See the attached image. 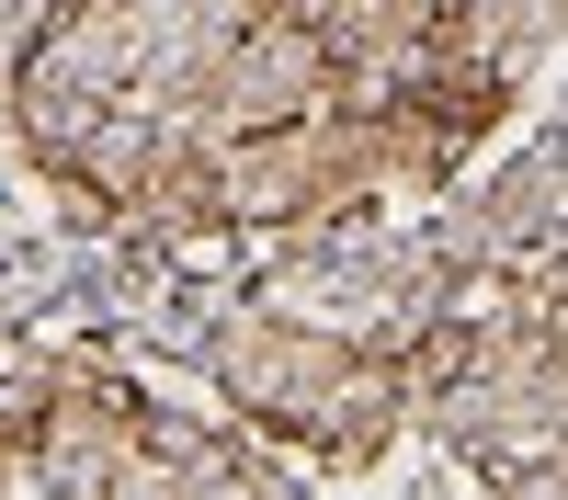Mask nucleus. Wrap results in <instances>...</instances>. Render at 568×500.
I'll return each mask as SVG.
<instances>
[{
	"label": "nucleus",
	"instance_id": "nucleus-1",
	"mask_svg": "<svg viewBox=\"0 0 568 500\" xmlns=\"http://www.w3.org/2000/svg\"><path fill=\"white\" fill-rule=\"evenodd\" d=\"M216 387L262 432L307 443V455H375L398 432V409H409V364L364 353L342 330H307V318H240L216 341Z\"/></svg>",
	"mask_w": 568,
	"mask_h": 500
}]
</instances>
